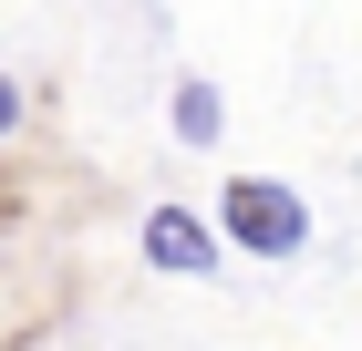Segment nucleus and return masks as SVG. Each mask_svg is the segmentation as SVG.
I'll return each mask as SVG.
<instances>
[{"mask_svg": "<svg viewBox=\"0 0 362 351\" xmlns=\"http://www.w3.org/2000/svg\"><path fill=\"white\" fill-rule=\"evenodd\" d=\"M218 238L249 248V258H300L310 248V196L279 186V176H228L218 186Z\"/></svg>", "mask_w": 362, "mask_h": 351, "instance_id": "f257e3e1", "label": "nucleus"}, {"mask_svg": "<svg viewBox=\"0 0 362 351\" xmlns=\"http://www.w3.org/2000/svg\"><path fill=\"white\" fill-rule=\"evenodd\" d=\"M135 248H145V269H166V279H207V269L228 258L218 217H197V207H145Z\"/></svg>", "mask_w": 362, "mask_h": 351, "instance_id": "f03ea898", "label": "nucleus"}, {"mask_svg": "<svg viewBox=\"0 0 362 351\" xmlns=\"http://www.w3.org/2000/svg\"><path fill=\"white\" fill-rule=\"evenodd\" d=\"M218 135H228V104H218V83H207V73H187V83H176V145L218 155Z\"/></svg>", "mask_w": 362, "mask_h": 351, "instance_id": "7ed1b4c3", "label": "nucleus"}, {"mask_svg": "<svg viewBox=\"0 0 362 351\" xmlns=\"http://www.w3.org/2000/svg\"><path fill=\"white\" fill-rule=\"evenodd\" d=\"M21 104H31V93H21V83H11V73H0V145L21 135Z\"/></svg>", "mask_w": 362, "mask_h": 351, "instance_id": "20e7f679", "label": "nucleus"}]
</instances>
